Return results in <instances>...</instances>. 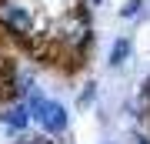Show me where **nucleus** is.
Instances as JSON below:
<instances>
[{"instance_id": "1", "label": "nucleus", "mask_w": 150, "mask_h": 144, "mask_svg": "<svg viewBox=\"0 0 150 144\" xmlns=\"http://www.w3.org/2000/svg\"><path fill=\"white\" fill-rule=\"evenodd\" d=\"M50 37L57 40L64 54H74L77 60H83L93 50V10H87L83 4H70L54 20Z\"/></svg>"}, {"instance_id": "2", "label": "nucleus", "mask_w": 150, "mask_h": 144, "mask_svg": "<svg viewBox=\"0 0 150 144\" xmlns=\"http://www.w3.org/2000/svg\"><path fill=\"white\" fill-rule=\"evenodd\" d=\"M27 107H30V117L37 121L40 131L54 134V138H60V134L70 131V111L64 101H54L43 87H33V94L27 97Z\"/></svg>"}, {"instance_id": "3", "label": "nucleus", "mask_w": 150, "mask_h": 144, "mask_svg": "<svg viewBox=\"0 0 150 144\" xmlns=\"http://www.w3.org/2000/svg\"><path fill=\"white\" fill-rule=\"evenodd\" d=\"M0 34L17 40V44L40 34L37 14H33V7L27 0H0Z\"/></svg>"}, {"instance_id": "4", "label": "nucleus", "mask_w": 150, "mask_h": 144, "mask_svg": "<svg viewBox=\"0 0 150 144\" xmlns=\"http://www.w3.org/2000/svg\"><path fill=\"white\" fill-rule=\"evenodd\" d=\"M30 107L27 101H17V97H7L4 104H0V128H4L10 138H17V134H23V131H30Z\"/></svg>"}, {"instance_id": "5", "label": "nucleus", "mask_w": 150, "mask_h": 144, "mask_svg": "<svg viewBox=\"0 0 150 144\" xmlns=\"http://www.w3.org/2000/svg\"><path fill=\"white\" fill-rule=\"evenodd\" d=\"M130 64H134V40L130 37H113L110 47H107V67L110 70H127Z\"/></svg>"}, {"instance_id": "6", "label": "nucleus", "mask_w": 150, "mask_h": 144, "mask_svg": "<svg viewBox=\"0 0 150 144\" xmlns=\"http://www.w3.org/2000/svg\"><path fill=\"white\" fill-rule=\"evenodd\" d=\"M33 87H37V74H33V70H20V67H17V74L10 77V97L27 101V97L33 94Z\"/></svg>"}, {"instance_id": "7", "label": "nucleus", "mask_w": 150, "mask_h": 144, "mask_svg": "<svg viewBox=\"0 0 150 144\" xmlns=\"http://www.w3.org/2000/svg\"><path fill=\"white\" fill-rule=\"evenodd\" d=\"M117 17L120 20H147L150 17V4L147 0H123L117 7Z\"/></svg>"}, {"instance_id": "8", "label": "nucleus", "mask_w": 150, "mask_h": 144, "mask_svg": "<svg viewBox=\"0 0 150 144\" xmlns=\"http://www.w3.org/2000/svg\"><path fill=\"white\" fill-rule=\"evenodd\" d=\"M97 104H100V84L90 77L80 87V94H77V111H90V107H97Z\"/></svg>"}, {"instance_id": "9", "label": "nucleus", "mask_w": 150, "mask_h": 144, "mask_svg": "<svg viewBox=\"0 0 150 144\" xmlns=\"http://www.w3.org/2000/svg\"><path fill=\"white\" fill-rule=\"evenodd\" d=\"M13 144H57L54 141V134H47V131H40V134H30V131H23V134H17Z\"/></svg>"}, {"instance_id": "10", "label": "nucleus", "mask_w": 150, "mask_h": 144, "mask_svg": "<svg viewBox=\"0 0 150 144\" xmlns=\"http://www.w3.org/2000/svg\"><path fill=\"white\" fill-rule=\"evenodd\" d=\"M134 101L140 104V111H144V117L150 114V70H147V77L140 80V87H137V97Z\"/></svg>"}, {"instance_id": "11", "label": "nucleus", "mask_w": 150, "mask_h": 144, "mask_svg": "<svg viewBox=\"0 0 150 144\" xmlns=\"http://www.w3.org/2000/svg\"><path fill=\"white\" fill-rule=\"evenodd\" d=\"M130 141H134V144H150V134H140V131H134V134H130Z\"/></svg>"}, {"instance_id": "12", "label": "nucleus", "mask_w": 150, "mask_h": 144, "mask_svg": "<svg viewBox=\"0 0 150 144\" xmlns=\"http://www.w3.org/2000/svg\"><path fill=\"white\" fill-rule=\"evenodd\" d=\"M80 4L87 7V10H100V7H103V4H107V0H80Z\"/></svg>"}, {"instance_id": "13", "label": "nucleus", "mask_w": 150, "mask_h": 144, "mask_svg": "<svg viewBox=\"0 0 150 144\" xmlns=\"http://www.w3.org/2000/svg\"><path fill=\"white\" fill-rule=\"evenodd\" d=\"M144 121H147V134H150V114H147V117H144Z\"/></svg>"}, {"instance_id": "14", "label": "nucleus", "mask_w": 150, "mask_h": 144, "mask_svg": "<svg viewBox=\"0 0 150 144\" xmlns=\"http://www.w3.org/2000/svg\"><path fill=\"white\" fill-rule=\"evenodd\" d=\"M60 4H80V0H60Z\"/></svg>"}, {"instance_id": "15", "label": "nucleus", "mask_w": 150, "mask_h": 144, "mask_svg": "<svg viewBox=\"0 0 150 144\" xmlns=\"http://www.w3.org/2000/svg\"><path fill=\"white\" fill-rule=\"evenodd\" d=\"M100 144H117V141H100Z\"/></svg>"}, {"instance_id": "16", "label": "nucleus", "mask_w": 150, "mask_h": 144, "mask_svg": "<svg viewBox=\"0 0 150 144\" xmlns=\"http://www.w3.org/2000/svg\"><path fill=\"white\" fill-rule=\"evenodd\" d=\"M4 101H7V97H4V94H0V104H4Z\"/></svg>"}]
</instances>
